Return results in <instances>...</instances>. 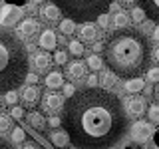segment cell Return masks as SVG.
<instances>
[{
    "label": "cell",
    "mask_w": 159,
    "mask_h": 149,
    "mask_svg": "<svg viewBox=\"0 0 159 149\" xmlns=\"http://www.w3.org/2000/svg\"><path fill=\"white\" fill-rule=\"evenodd\" d=\"M147 113H149V119H151L153 123H159V103L147 106Z\"/></svg>",
    "instance_id": "26"
},
{
    "label": "cell",
    "mask_w": 159,
    "mask_h": 149,
    "mask_svg": "<svg viewBox=\"0 0 159 149\" xmlns=\"http://www.w3.org/2000/svg\"><path fill=\"white\" fill-rule=\"evenodd\" d=\"M40 14H42V18L48 20V22H58L60 16H62V12H60L54 4H46V6L40 10Z\"/></svg>",
    "instance_id": "14"
},
{
    "label": "cell",
    "mask_w": 159,
    "mask_h": 149,
    "mask_svg": "<svg viewBox=\"0 0 159 149\" xmlns=\"http://www.w3.org/2000/svg\"><path fill=\"white\" fill-rule=\"evenodd\" d=\"M111 2L113 0H52V4L60 12L66 14L72 22L80 24L96 22L102 14L109 10Z\"/></svg>",
    "instance_id": "4"
},
{
    "label": "cell",
    "mask_w": 159,
    "mask_h": 149,
    "mask_svg": "<svg viewBox=\"0 0 159 149\" xmlns=\"http://www.w3.org/2000/svg\"><path fill=\"white\" fill-rule=\"evenodd\" d=\"M88 88H98V76H96V74H92V76H89L88 78Z\"/></svg>",
    "instance_id": "36"
},
{
    "label": "cell",
    "mask_w": 159,
    "mask_h": 149,
    "mask_svg": "<svg viewBox=\"0 0 159 149\" xmlns=\"http://www.w3.org/2000/svg\"><path fill=\"white\" fill-rule=\"evenodd\" d=\"M12 127V121H10V115H2L0 113V133H6Z\"/></svg>",
    "instance_id": "27"
},
{
    "label": "cell",
    "mask_w": 159,
    "mask_h": 149,
    "mask_svg": "<svg viewBox=\"0 0 159 149\" xmlns=\"http://www.w3.org/2000/svg\"><path fill=\"white\" fill-rule=\"evenodd\" d=\"M28 123H30L32 127H36V129H42L44 125H46V121H44L42 113H38V111H32V113H28Z\"/></svg>",
    "instance_id": "20"
},
{
    "label": "cell",
    "mask_w": 159,
    "mask_h": 149,
    "mask_svg": "<svg viewBox=\"0 0 159 149\" xmlns=\"http://www.w3.org/2000/svg\"><path fill=\"white\" fill-rule=\"evenodd\" d=\"M0 106H2V102H0Z\"/></svg>",
    "instance_id": "48"
},
{
    "label": "cell",
    "mask_w": 159,
    "mask_h": 149,
    "mask_svg": "<svg viewBox=\"0 0 159 149\" xmlns=\"http://www.w3.org/2000/svg\"><path fill=\"white\" fill-rule=\"evenodd\" d=\"M38 44L44 50H54L56 44H58V38H56V34H54L52 30H44V32L40 34V38H38Z\"/></svg>",
    "instance_id": "11"
},
{
    "label": "cell",
    "mask_w": 159,
    "mask_h": 149,
    "mask_svg": "<svg viewBox=\"0 0 159 149\" xmlns=\"http://www.w3.org/2000/svg\"><path fill=\"white\" fill-rule=\"evenodd\" d=\"M151 125L145 121H135L129 129V133H131V139H135V141H145V139L151 135Z\"/></svg>",
    "instance_id": "8"
},
{
    "label": "cell",
    "mask_w": 159,
    "mask_h": 149,
    "mask_svg": "<svg viewBox=\"0 0 159 149\" xmlns=\"http://www.w3.org/2000/svg\"><path fill=\"white\" fill-rule=\"evenodd\" d=\"M48 125H50V127H54V129H56L58 125H62V119H60V117H56V115H52V117H50V119H48Z\"/></svg>",
    "instance_id": "35"
},
{
    "label": "cell",
    "mask_w": 159,
    "mask_h": 149,
    "mask_svg": "<svg viewBox=\"0 0 159 149\" xmlns=\"http://www.w3.org/2000/svg\"><path fill=\"white\" fill-rule=\"evenodd\" d=\"M0 149H14V147L10 145V141H6V139L0 137Z\"/></svg>",
    "instance_id": "39"
},
{
    "label": "cell",
    "mask_w": 159,
    "mask_h": 149,
    "mask_svg": "<svg viewBox=\"0 0 159 149\" xmlns=\"http://www.w3.org/2000/svg\"><path fill=\"white\" fill-rule=\"evenodd\" d=\"M62 88H64V96H66L68 99H70V97H72V96H74V93H76V88H74V84H64V86H62Z\"/></svg>",
    "instance_id": "33"
},
{
    "label": "cell",
    "mask_w": 159,
    "mask_h": 149,
    "mask_svg": "<svg viewBox=\"0 0 159 149\" xmlns=\"http://www.w3.org/2000/svg\"><path fill=\"white\" fill-rule=\"evenodd\" d=\"M44 82H46V86H48V88L58 89V88H62V86H64V74H60V72H50Z\"/></svg>",
    "instance_id": "17"
},
{
    "label": "cell",
    "mask_w": 159,
    "mask_h": 149,
    "mask_svg": "<svg viewBox=\"0 0 159 149\" xmlns=\"http://www.w3.org/2000/svg\"><path fill=\"white\" fill-rule=\"evenodd\" d=\"M98 24H99L102 28H106L107 24H109V18H107V14H102V16L98 18Z\"/></svg>",
    "instance_id": "37"
},
{
    "label": "cell",
    "mask_w": 159,
    "mask_h": 149,
    "mask_svg": "<svg viewBox=\"0 0 159 149\" xmlns=\"http://www.w3.org/2000/svg\"><path fill=\"white\" fill-rule=\"evenodd\" d=\"M60 32L64 34V36H70V34L76 32V22H72L70 18H64L62 22H60Z\"/></svg>",
    "instance_id": "21"
},
{
    "label": "cell",
    "mask_w": 159,
    "mask_h": 149,
    "mask_svg": "<svg viewBox=\"0 0 159 149\" xmlns=\"http://www.w3.org/2000/svg\"><path fill=\"white\" fill-rule=\"evenodd\" d=\"M68 76L72 79H80L86 76V66H84L82 62H72L68 64Z\"/></svg>",
    "instance_id": "16"
},
{
    "label": "cell",
    "mask_w": 159,
    "mask_h": 149,
    "mask_svg": "<svg viewBox=\"0 0 159 149\" xmlns=\"http://www.w3.org/2000/svg\"><path fill=\"white\" fill-rule=\"evenodd\" d=\"M131 18H133V22H143L145 14H143V10L137 6V8H133V10H131Z\"/></svg>",
    "instance_id": "30"
},
{
    "label": "cell",
    "mask_w": 159,
    "mask_h": 149,
    "mask_svg": "<svg viewBox=\"0 0 159 149\" xmlns=\"http://www.w3.org/2000/svg\"><path fill=\"white\" fill-rule=\"evenodd\" d=\"M116 84H117V76H113L111 72H103L102 74V86H103V89L113 88Z\"/></svg>",
    "instance_id": "22"
},
{
    "label": "cell",
    "mask_w": 159,
    "mask_h": 149,
    "mask_svg": "<svg viewBox=\"0 0 159 149\" xmlns=\"http://www.w3.org/2000/svg\"><path fill=\"white\" fill-rule=\"evenodd\" d=\"M26 82H30V84H32V86H34V84H36L38 82V76H36V74H26Z\"/></svg>",
    "instance_id": "38"
},
{
    "label": "cell",
    "mask_w": 159,
    "mask_h": 149,
    "mask_svg": "<svg viewBox=\"0 0 159 149\" xmlns=\"http://www.w3.org/2000/svg\"><path fill=\"white\" fill-rule=\"evenodd\" d=\"M155 96H157V99H159V88H157V89H155Z\"/></svg>",
    "instance_id": "46"
},
{
    "label": "cell",
    "mask_w": 159,
    "mask_h": 149,
    "mask_svg": "<svg viewBox=\"0 0 159 149\" xmlns=\"http://www.w3.org/2000/svg\"><path fill=\"white\" fill-rule=\"evenodd\" d=\"M102 50V44H93V52H99Z\"/></svg>",
    "instance_id": "43"
},
{
    "label": "cell",
    "mask_w": 159,
    "mask_h": 149,
    "mask_svg": "<svg viewBox=\"0 0 159 149\" xmlns=\"http://www.w3.org/2000/svg\"><path fill=\"white\" fill-rule=\"evenodd\" d=\"M143 111H147V102H145V97L133 96V97L127 99V113H131L133 117H139V115H143Z\"/></svg>",
    "instance_id": "9"
},
{
    "label": "cell",
    "mask_w": 159,
    "mask_h": 149,
    "mask_svg": "<svg viewBox=\"0 0 159 149\" xmlns=\"http://www.w3.org/2000/svg\"><path fill=\"white\" fill-rule=\"evenodd\" d=\"M147 79L149 82H159V68H149L147 70Z\"/></svg>",
    "instance_id": "32"
},
{
    "label": "cell",
    "mask_w": 159,
    "mask_h": 149,
    "mask_svg": "<svg viewBox=\"0 0 159 149\" xmlns=\"http://www.w3.org/2000/svg\"><path fill=\"white\" fill-rule=\"evenodd\" d=\"M22 18V10L16 6H4L0 10V24L2 26H14Z\"/></svg>",
    "instance_id": "6"
},
{
    "label": "cell",
    "mask_w": 159,
    "mask_h": 149,
    "mask_svg": "<svg viewBox=\"0 0 159 149\" xmlns=\"http://www.w3.org/2000/svg\"><path fill=\"white\" fill-rule=\"evenodd\" d=\"M34 68L38 70V72H42V70H48L50 68V64H52V58H50V54L46 52H38V54H34Z\"/></svg>",
    "instance_id": "13"
},
{
    "label": "cell",
    "mask_w": 159,
    "mask_h": 149,
    "mask_svg": "<svg viewBox=\"0 0 159 149\" xmlns=\"http://www.w3.org/2000/svg\"><path fill=\"white\" fill-rule=\"evenodd\" d=\"M24 137H26V133H24L22 127H14V129H12V141H14V143H22Z\"/></svg>",
    "instance_id": "28"
},
{
    "label": "cell",
    "mask_w": 159,
    "mask_h": 149,
    "mask_svg": "<svg viewBox=\"0 0 159 149\" xmlns=\"http://www.w3.org/2000/svg\"><path fill=\"white\" fill-rule=\"evenodd\" d=\"M127 24H129V20H127V14H123V12H117L116 16H113V26H116L117 30H121V28H127Z\"/></svg>",
    "instance_id": "23"
},
{
    "label": "cell",
    "mask_w": 159,
    "mask_h": 149,
    "mask_svg": "<svg viewBox=\"0 0 159 149\" xmlns=\"http://www.w3.org/2000/svg\"><path fill=\"white\" fill-rule=\"evenodd\" d=\"M88 66L93 70V72H98V70H102V66H103V60L98 56V54H92V56L88 58Z\"/></svg>",
    "instance_id": "25"
},
{
    "label": "cell",
    "mask_w": 159,
    "mask_h": 149,
    "mask_svg": "<svg viewBox=\"0 0 159 149\" xmlns=\"http://www.w3.org/2000/svg\"><path fill=\"white\" fill-rule=\"evenodd\" d=\"M96 36H98L96 24L88 22V24H84V26L80 28V38H82L84 42H92V40H96Z\"/></svg>",
    "instance_id": "15"
},
{
    "label": "cell",
    "mask_w": 159,
    "mask_h": 149,
    "mask_svg": "<svg viewBox=\"0 0 159 149\" xmlns=\"http://www.w3.org/2000/svg\"><path fill=\"white\" fill-rule=\"evenodd\" d=\"M64 103H66V99L62 96H58V93H46V97H44V109L50 111V113L62 111Z\"/></svg>",
    "instance_id": "10"
},
{
    "label": "cell",
    "mask_w": 159,
    "mask_h": 149,
    "mask_svg": "<svg viewBox=\"0 0 159 149\" xmlns=\"http://www.w3.org/2000/svg\"><path fill=\"white\" fill-rule=\"evenodd\" d=\"M22 149H38L34 143H26V145H22Z\"/></svg>",
    "instance_id": "40"
},
{
    "label": "cell",
    "mask_w": 159,
    "mask_h": 149,
    "mask_svg": "<svg viewBox=\"0 0 159 149\" xmlns=\"http://www.w3.org/2000/svg\"><path fill=\"white\" fill-rule=\"evenodd\" d=\"M22 102L26 103V106H36V103L40 102V89H38L36 86L24 88V92H22Z\"/></svg>",
    "instance_id": "12"
},
{
    "label": "cell",
    "mask_w": 159,
    "mask_h": 149,
    "mask_svg": "<svg viewBox=\"0 0 159 149\" xmlns=\"http://www.w3.org/2000/svg\"><path fill=\"white\" fill-rule=\"evenodd\" d=\"M143 88H145V82H143L141 78H131V79L125 82V92H129V93L143 92Z\"/></svg>",
    "instance_id": "18"
},
{
    "label": "cell",
    "mask_w": 159,
    "mask_h": 149,
    "mask_svg": "<svg viewBox=\"0 0 159 149\" xmlns=\"http://www.w3.org/2000/svg\"><path fill=\"white\" fill-rule=\"evenodd\" d=\"M121 2H125V4H133L135 0H121Z\"/></svg>",
    "instance_id": "44"
},
{
    "label": "cell",
    "mask_w": 159,
    "mask_h": 149,
    "mask_svg": "<svg viewBox=\"0 0 159 149\" xmlns=\"http://www.w3.org/2000/svg\"><path fill=\"white\" fill-rule=\"evenodd\" d=\"M62 125L76 149H113L127 133V113L109 89L88 88L62 107Z\"/></svg>",
    "instance_id": "1"
},
{
    "label": "cell",
    "mask_w": 159,
    "mask_h": 149,
    "mask_svg": "<svg viewBox=\"0 0 159 149\" xmlns=\"http://www.w3.org/2000/svg\"><path fill=\"white\" fill-rule=\"evenodd\" d=\"M155 60H159V48L155 50Z\"/></svg>",
    "instance_id": "45"
},
{
    "label": "cell",
    "mask_w": 159,
    "mask_h": 149,
    "mask_svg": "<svg viewBox=\"0 0 159 149\" xmlns=\"http://www.w3.org/2000/svg\"><path fill=\"white\" fill-rule=\"evenodd\" d=\"M139 8L143 10L145 18L159 26V0H139Z\"/></svg>",
    "instance_id": "7"
},
{
    "label": "cell",
    "mask_w": 159,
    "mask_h": 149,
    "mask_svg": "<svg viewBox=\"0 0 159 149\" xmlns=\"http://www.w3.org/2000/svg\"><path fill=\"white\" fill-rule=\"evenodd\" d=\"M103 60L113 76L139 78L151 62V44L135 28L116 30L103 46Z\"/></svg>",
    "instance_id": "2"
},
{
    "label": "cell",
    "mask_w": 159,
    "mask_h": 149,
    "mask_svg": "<svg viewBox=\"0 0 159 149\" xmlns=\"http://www.w3.org/2000/svg\"><path fill=\"white\" fill-rule=\"evenodd\" d=\"M68 50H70V54H74V56H82L84 54V44L80 42V40H72V42L68 44Z\"/></svg>",
    "instance_id": "24"
},
{
    "label": "cell",
    "mask_w": 159,
    "mask_h": 149,
    "mask_svg": "<svg viewBox=\"0 0 159 149\" xmlns=\"http://www.w3.org/2000/svg\"><path fill=\"white\" fill-rule=\"evenodd\" d=\"M10 115H12L14 119H20V117H24V109H22V107H12Z\"/></svg>",
    "instance_id": "34"
},
{
    "label": "cell",
    "mask_w": 159,
    "mask_h": 149,
    "mask_svg": "<svg viewBox=\"0 0 159 149\" xmlns=\"http://www.w3.org/2000/svg\"><path fill=\"white\" fill-rule=\"evenodd\" d=\"M28 74V52L8 30H0V93L20 88Z\"/></svg>",
    "instance_id": "3"
},
{
    "label": "cell",
    "mask_w": 159,
    "mask_h": 149,
    "mask_svg": "<svg viewBox=\"0 0 159 149\" xmlns=\"http://www.w3.org/2000/svg\"><path fill=\"white\" fill-rule=\"evenodd\" d=\"M54 62H56V64H60V66H64V64L68 62V54L64 52V50H58V52L54 54Z\"/></svg>",
    "instance_id": "29"
},
{
    "label": "cell",
    "mask_w": 159,
    "mask_h": 149,
    "mask_svg": "<svg viewBox=\"0 0 159 149\" xmlns=\"http://www.w3.org/2000/svg\"><path fill=\"white\" fill-rule=\"evenodd\" d=\"M74 149H76V147H74Z\"/></svg>",
    "instance_id": "49"
},
{
    "label": "cell",
    "mask_w": 159,
    "mask_h": 149,
    "mask_svg": "<svg viewBox=\"0 0 159 149\" xmlns=\"http://www.w3.org/2000/svg\"><path fill=\"white\" fill-rule=\"evenodd\" d=\"M38 28H40V24L34 18H26V20H20V22H18L16 32H18L20 38L30 40L32 36H36V34H38Z\"/></svg>",
    "instance_id": "5"
},
{
    "label": "cell",
    "mask_w": 159,
    "mask_h": 149,
    "mask_svg": "<svg viewBox=\"0 0 159 149\" xmlns=\"http://www.w3.org/2000/svg\"><path fill=\"white\" fill-rule=\"evenodd\" d=\"M153 38H155V40H157V42H159V26H157L155 30H153Z\"/></svg>",
    "instance_id": "41"
},
{
    "label": "cell",
    "mask_w": 159,
    "mask_h": 149,
    "mask_svg": "<svg viewBox=\"0 0 159 149\" xmlns=\"http://www.w3.org/2000/svg\"><path fill=\"white\" fill-rule=\"evenodd\" d=\"M109 8H111V10H116V12H119V6H117L116 2H111V4H109Z\"/></svg>",
    "instance_id": "42"
},
{
    "label": "cell",
    "mask_w": 159,
    "mask_h": 149,
    "mask_svg": "<svg viewBox=\"0 0 159 149\" xmlns=\"http://www.w3.org/2000/svg\"><path fill=\"white\" fill-rule=\"evenodd\" d=\"M34 2H44V0H34Z\"/></svg>",
    "instance_id": "47"
},
{
    "label": "cell",
    "mask_w": 159,
    "mask_h": 149,
    "mask_svg": "<svg viewBox=\"0 0 159 149\" xmlns=\"http://www.w3.org/2000/svg\"><path fill=\"white\" fill-rule=\"evenodd\" d=\"M50 139H52V143L56 147H66L70 143V137H68L66 131H54L52 135H50Z\"/></svg>",
    "instance_id": "19"
},
{
    "label": "cell",
    "mask_w": 159,
    "mask_h": 149,
    "mask_svg": "<svg viewBox=\"0 0 159 149\" xmlns=\"http://www.w3.org/2000/svg\"><path fill=\"white\" fill-rule=\"evenodd\" d=\"M4 99H6L8 106H14V103L18 102V93L16 92H6V93H4Z\"/></svg>",
    "instance_id": "31"
}]
</instances>
